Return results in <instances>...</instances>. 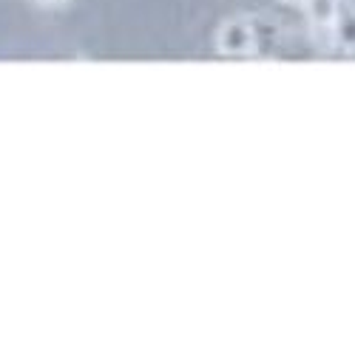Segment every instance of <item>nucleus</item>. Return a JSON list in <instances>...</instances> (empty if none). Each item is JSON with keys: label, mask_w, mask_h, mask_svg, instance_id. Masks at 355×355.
I'll return each instance as SVG.
<instances>
[{"label": "nucleus", "mask_w": 355, "mask_h": 355, "mask_svg": "<svg viewBox=\"0 0 355 355\" xmlns=\"http://www.w3.org/2000/svg\"><path fill=\"white\" fill-rule=\"evenodd\" d=\"M330 43L341 51L355 54V6L338 0V9L330 26Z\"/></svg>", "instance_id": "nucleus-2"}, {"label": "nucleus", "mask_w": 355, "mask_h": 355, "mask_svg": "<svg viewBox=\"0 0 355 355\" xmlns=\"http://www.w3.org/2000/svg\"><path fill=\"white\" fill-rule=\"evenodd\" d=\"M336 9H338V0H307L304 3V12H307L310 23L315 26V32H327V35H330Z\"/></svg>", "instance_id": "nucleus-3"}, {"label": "nucleus", "mask_w": 355, "mask_h": 355, "mask_svg": "<svg viewBox=\"0 0 355 355\" xmlns=\"http://www.w3.org/2000/svg\"><path fill=\"white\" fill-rule=\"evenodd\" d=\"M216 51L222 57H253L259 51V28L250 17H230L216 32Z\"/></svg>", "instance_id": "nucleus-1"}, {"label": "nucleus", "mask_w": 355, "mask_h": 355, "mask_svg": "<svg viewBox=\"0 0 355 355\" xmlns=\"http://www.w3.org/2000/svg\"><path fill=\"white\" fill-rule=\"evenodd\" d=\"M32 3H37L40 9H60V6H69L71 0H32Z\"/></svg>", "instance_id": "nucleus-4"}, {"label": "nucleus", "mask_w": 355, "mask_h": 355, "mask_svg": "<svg viewBox=\"0 0 355 355\" xmlns=\"http://www.w3.org/2000/svg\"><path fill=\"white\" fill-rule=\"evenodd\" d=\"M282 3H290V6H299V9H304L307 0H282Z\"/></svg>", "instance_id": "nucleus-5"}]
</instances>
